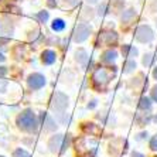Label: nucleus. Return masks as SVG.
Here are the masks:
<instances>
[{
	"label": "nucleus",
	"mask_w": 157,
	"mask_h": 157,
	"mask_svg": "<svg viewBox=\"0 0 157 157\" xmlns=\"http://www.w3.org/2000/svg\"><path fill=\"white\" fill-rule=\"evenodd\" d=\"M17 126L21 130L33 133L38 128V119L31 109H26L17 116Z\"/></svg>",
	"instance_id": "obj_1"
},
{
	"label": "nucleus",
	"mask_w": 157,
	"mask_h": 157,
	"mask_svg": "<svg viewBox=\"0 0 157 157\" xmlns=\"http://www.w3.org/2000/svg\"><path fill=\"white\" fill-rule=\"evenodd\" d=\"M115 77V71L112 72L108 68H98L95 70L94 75H92V82L95 85V88L98 89H103L106 85L110 82V79Z\"/></svg>",
	"instance_id": "obj_2"
},
{
	"label": "nucleus",
	"mask_w": 157,
	"mask_h": 157,
	"mask_svg": "<svg viewBox=\"0 0 157 157\" xmlns=\"http://www.w3.org/2000/svg\"><path fill=\"white\" fill-rule=\"evenodd\" d=\"M96 147H98V142L95 139H91V137H82L77 143V151L81 156L92 157Z\"/></svg>",
	"instance_id": "obj_3"
},
{
	"label": "nucleus",
	"mask_w": 157,
	"mask_h": 157,
	"mask_svg": "<svg viewBox=\"0 0 157 157\" xmlns=\"http://www.w3.org/2000/svg\"><path fill=\"white\" fill-rule=\"evenodd\" d=\"M67 106H68V96L65 94H62V92H55L54 95L51 98V108L52 110L58 113H64L67 109Z\"/></svg>",
	"instance_id": "obj_4"
},
{
	"label": "nucleus",
	"mask_w": 157,
	"mask_h": 157,
	"mask_svg": "<svg viewBox=\"0 0 157 157\" xmlns=\"http://www.w3.org/2000/svg\"><path fill=\"white\" fill-rule=\"evenodd\" d=\"M89 33H91V27L88 26V24L81 23V24H78V26L75 27V30H74V41H75V43H84L88 38Z\"/></svg>",
	"instance_id": "obj_5"
},
{
	"label": "nucleus",
	"mask_w": 157,
	"mask_h": 157,
	"mask_svg": "<svg viewBox=\"0 0 157 157\" xmlns=\"http://www.w3.org/2000/svg\"><path fill=\"white\" fill-rule=\"evenodd\" d=\"M136 38L140 43H150L153 40V31L149 26H140L136 31Z\"/></svg>",
	"instance_id": "obj_6"
},
{
	"label": "nucleus",
	"mask_w": 157,
	"mask_h": 157,
	"mask_svg": "<svg viewBox=\"0 0 157 157\" xmlns=\"http://www.w3.org/2000/svg\"><path fill=\"white\" fill-rule=\"evenodd\" d=\"M27 84H29L30 89H41V88L45 85V78L41 74H31L27 79Z\"/></svg>",
	"instance_id": "obj_7"
},
{
	"label": "nucleus",
	"mask_w": 157,
	"mask_h": 157,
	"mask_svg": "<svg viewBox=\"0 0 157 157\" xmlns=\"http://www.w3.org/2000/svg\"><path fill=\"white\" fill-rule=\"evenodd\" d=\"M40 119H41V122H43V126L45 130H48V132L57 130V123H55V121L47 113V112H41Z\"/></svg>",
	"instance_id": "obj_8"
},
{
	"label": "nucleus",
	"mask_w": 157,
	"mask_h": 157,
	"mask_svg": "<svg viewBox=\"0 0 157 157\" xmlns=\"http://www.w3.org/2000/svg\"><path fill=\"white\" fill-rule=\"evenodd\" d=\"M98 41H99V44L112 45V44H115L117 41V36H116V33H113V31H105V33H102L99 36Z\"/></svg>",
	"instance_id": "obj_9"
},
{
	"label": "nucleus",
	"mask_w": 157,
	"mask_h": 157,
	"mask_svg": "<svg viewBox=\"0 0 157 157\" xmlns=\"http://www.w3.org/2000/svg\"><path fill=\"white\" fill-rule=\"evenodd\" d=\"M62 142H64V136L62 135H55L50 139V142H48V147H50L51 151H58L59 147H62V144H61Z\"/></svg>",
	"instance_id": "obj_10"
},
{
	"label": "nucleus",
	"mask_w": 157,
	"mask_h": 157,
	"mask_svg": "<svg viewBox=\"0 0 157 157\" xmlns=\"http://www.w3.org/2000/svg\"><path fill=\"white\" fill-rule=\"evenodd\" d=\"M41 59H43V62L45 65H51V64L55 62V59H57V54H55L52 50H45V51L41 54Z\"/></svg>",
	"instance_id": "obj_11"
},
{
	"label": "nucleus",
	"mask_w": 157,
	"mask_h": 157,
	"mask_svg": "<svg viewBox=\"0 0 157 157\" xmlns=\"http://www.w3.org/2000/svg\"><path fill=\"white\" fill-rule=\"evenodd\" d=\"M116 58H117V52L115 51V50H108V51L103 52L101 59H102V62H105V64H110V62H113Z\"/></svg>",
	"instance_id": "obj_12"
},
{
	"label": "nucleus",
	"mask_w": 157,
	"mask_h": 157,
	"mask_svg": "<svg viewBox=\"0 0 157 157\" xmlns=\"http://www.w3.org/2000/svg\"><path fill=\"white\" fill-rule=\"evenodd\" d=\"M51 29L54 30V31H62V30L65 29V21H64L62 18H55L51 24Z\"/></svg>",
	"instance_id": "obj_13"
},
{
	"label": "nucleus",
	"mask_w": 157,
	"mask_h": 157,
	"mask_svg": "<svg viewBox=\"0 0 157 157\" xmlns=\"http://www.w3.org/2000/svg\"><path fill=\"white\" fill-rule=\"evenodd\" d=\"M139 108L143 110H149L151 108V102H150V99L146 98V96H143L140 98V102H139Z\"/></svg>",
	"instance_id": "obj_14"
},
{
	"label": "nucleus",
	"mask_w": 157,
	"mask_h": 157,
	"mask_svg": "<svg viewBox=\"0 0 157 157\" xmlns=\"http://www.w3.org/2000/svg\"><path fill=\"white\" fill-rule=\"evenodd\" d=\"M132 17H135V11L130 9V10H128V11H124V13H123V16H122V21H123V23H129Z\"/></svg>",
	"instance_id": "obj_15"
},
{
	"label": "nucleus",
	"mask_w": 157,
	"mask_h": 157,
	"mask_svg": "<svg viewBox=\"0 0 157 157\" xmlns=\"http://www.w3.org/2000/svg\"><path fill=\"white\" fill-rule=\"evenodd\" d=\"M13 157H31V156H30V153L26 151L24 149H17V150H14Z\"/></svg>",
	"instance_id": "obj_16"
},
{
	"label": "nucleus",
	"mask_w": 157,
	"mask_h": 157,
	"mask_svg": "<svg viewBox=\"0 0 157 157\" xmlns=\"http://www.w3.org/2000/svg\"><path fill=\"white\" fill-rule=\"evenodd\" d=\"M77 59L81 62V64H85V61H86V52H85L84 50L77 51Z\"/></svg>",
	"instance_id": "obj_17"
},
{
	"label": "nucleus",
	"mask_w": 157,
	"mask_h": 157,
	"mask_svg": "<svg viewBox=\"0 0 157 157\" xmlns=\"http://www.w3.org/2000/svg\"><path fill=\"white\" fill-rule=\"evenodd\" d=\"M122 51H123V54L124 55H128L129 52H132V54H137V50L136 48H132L130 45H123V48H122Z\"/></svg>",
	"instance_id": "obj_18"
},
{
	"label": "nucleus",
	"mask_w": 157,
	"mask_h": 157,
	"mask_svg": "<svg viewBox=\"0 0 157 157\" xmlns=\"http://www.w3.org/2000/svg\"><path fill=\"white\" fill-rule=\"evenodd\" d=\"M37 18L40 20V23H45L48 20V13L47 11H40V13L37 14Z\"/></svg>",
	"instance_id": "obj_19"
},
{
	"label": "nucleus",
	"mask_w": 157,
	"mask_h": 157,
	"mask_svg": "<svg viewBox=\"0 0 157 157\" xmlns=\"http://www.w3.org/2000/svg\"><path fill=\"white\" fill-rule=\"evenodd\" d=\"M133 68H136V62L135 61H128L124 65V72H130L133 71Z\"/></svg>",
	"instance_id": "obj_20"
},
{
	"label": "nucleus",
	"mask_w": 157,
	"mask_h": 157,
	"mask_svg": "<svg viewBox=\"0 0 157 157\" xmlns=\"http://www.w3.org/2000/svg\"><path fill=\"white\" fill-rule=\"evenodd\" d=\"M7 91V81L0 79V94H4Z\"/></svg>",
	"instance_id": "obj_21"
},
{
	"label": "nucleus",
	"mask_w": 157,
	"mask_h": 157,
	"mask_svg": "<svg viewBox=\"0 0 157 157\" xmlns=\"http://www.w3.org/2000/svg\"><path fill=\"white\" fill-rule=\"evenodd\" d=\"M151 61H153V55H151V54L144 55V58H143V64H144V65H150V64H151Z\"/></svg>",
	"instance_id": "obj_22"
},
{
	"label": "nucleus",
	"mask_w": 157,
	"mask_h": 157,
	"mask_svg": "<svg viewBox=\"0 0 157 157\" xmlns=\"http://www.w3.org/2000/svg\"><path fill=\"white\" fill-rule=\"evenodd\" d=\"M68 146H70V137L67 136V137H64V144H62V147H61V153H64V151L68 149Z\"/></svg>",
	"instance_id": "obj_23"
},
{
	"label": "nucleus",
	"mask_w": 157,
	"mask_h": 157,
	"mask_svg": "<svg viewBox=\"0 0 157 157\" xmlns=\"http://www.w3.org/2000/svg\"><path fill=\"white\" fill-rule=\"evenodd\" d=\"M150 149H151V150H157V136H154L153 139L150 140Z\"/></svg>",
	"instance_id": "obj_24"
},
{
	"label": "nucleus",
	"mask_w": 157,
	"mask_h": 157,
	"mask_svg": "<svg viewBox=\"0 0 157 157\" xmlns=\"http://www.w3.org/2000/svg\"><path fill=\"white\" fill-rule=\"evenodd\" d=\"M151 98H153L154 101L157 102V86H154V88H153V91H151Z\"/></svg>",
	"instance_id": "obj_25"
},
{
	"label": "nucleus",
	"mask_w": 157,
	"mask_h": 157,
	"mask_svg": "<svg viewBox=\"0 0 157 157\" xmlns=\"http://www.w3.org/2000/svg\"><path fill=\"white\" fill-rule=\"evenodd\" d=\"M7 74V68L6 67H0V77H4Z\"/></svg>",
	"instance_id": "obj_26"
},
{
	"label": "nucleus",
	"mask_w": 157,
	"mask_h": 157,
	"mask_svg": "<svg viewBox=\"0 0 157 157\" xmlns=\"http://www.w3.org/2000/svg\"><path fill=\"white\" fill-rule=\"evenodd\" d=\"M65 2H68L71 6H75V4H78V2H79V0H65Z\"/></svg>",
	"instance_id": "obj_27"
},
{
	"label": "nucleus",
	"mask_w": 157,
	"mask_h": 157,
	"mask_svg": "<svg viewBox=\"0 0 157 157\" xmlns=\"http://www.w3.org/2000/svg\"><path fill=\"white\" fill-rule=\"evenodd\" d=\"M96 106V101H92V103L91 105H88V108H89V109H92V108H95Z\"/></svg>",
	"instance_id": "obj_28"
},
{
	"label": "nucleus",
	"mask_w": 157,
	"mask_h": 157,
	"mask_svg": "<svg viewBox=\"0 0 157 157\" xmlns=\"http://www.w3.org/2000/svg\"><path fill=\"white\" fill-rule=\"evenodd\" d=\"M4 59H6V57H4V55L2 54V52H0V62H3Z\"/></svg>",
	"instance_id": "obj_29"
},
{
	"label": "nucleus",
	"mask_w": 157,
	"mask_h": 157,
	"mask_svg": "<svg viewBox=\"0 0 157 157\" xmlns=\"http://www.w3.org/2000/svg\"><path fill=\"white\" fill-rule=\"evenodd\" d=\"M153 77L157 79V67H156V68H154V71H153Z\"/></svg>",
	"instance_id": "obj_30"
},
{
	"label": "nucleus",
	"mask_w": 157,
	"mask_h": 157,
	"mask_svg": "<svg viewBox=\"0 0 157 157\" xmlns=\"http://www.w3.org/2000/svg\"><path fill=\"white\" fill-rule=\"evenodd\" d=\"M133 157H144V156L140 154V153H133Z\"/></svg>",
	"instance_id": "obj_31"
},
{
	"label": "nucleus",
	"mask_w": 157,
	"mask_h": 157,
	"mask_svg": "<svg viewBox=\"0 0 157 157\" xmlns=\"http://www.w3.org/2000/svg\"><path fill=\"white\" fill-rule=\"evenodd\" d=\"M48 4H50V6H51V7H52V6H55L54 0H48Z\"/></svg>",
	"instance_id": "obj_32"
},
{
	"label": "nucleus",
	"mask_w": 157,
	"mask_h": 157,
	"mask_svg": "<svg viewBox=\"0 0 157 157\" xmlns=\"http://www.w3.org/2000/svg\"><path fill=\"white\" fill-rule=\"evenodd\" d=\"M88 2H89V3H96L98 0H88Z\"/></svg>",
	"instance_id": "obj_33"
},
{
	"label": "nucleus",
	"mask_w": 157,
	"mask_h": 157,
	"mask_svg": "<svg viewBox=\"0 0 157 157\" xmlns=\"http://www.w3.org/2000/svg\"><path fill=\"white\" fill-rule=\"evenodd\" d=\"M2 2H14V0H2Z\"/></svg>",
	"instance_id": "obj_34"
},
{
	"label": "nucleus",
	"mask_w": 157,
	"mask_h": 157,
	"mask_svg": "<svg viewBox=\"0 0 157 157\" xmlns=\"http://www.w3.org/2000/svg\"><path fill=\"white\" fill-rule=\"evenodd\" d=\"M0 157H3V156H0Z\"/></svg>",
	"instance_id": "obj_35"
}]
</instances>
